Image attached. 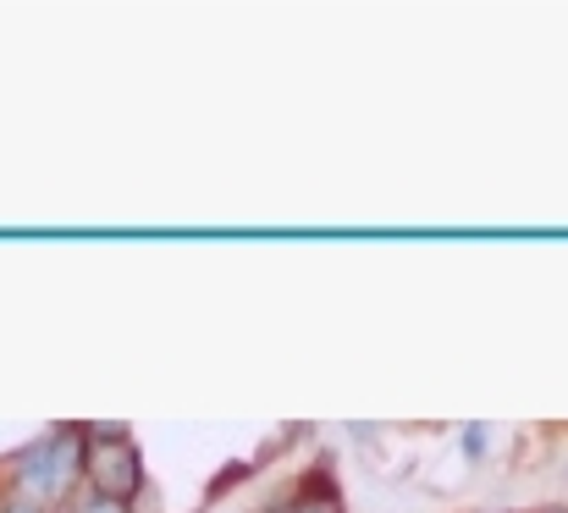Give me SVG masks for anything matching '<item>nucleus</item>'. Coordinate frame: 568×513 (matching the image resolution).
<instances>
[{"label": "nucleus", "mask_w": 568, "mask_h": 513, "mask_svg": "<svg viewBox=\"0 0 568 513\" xmlns=\"http://www.w3.org/2000/svg\"><path fill=\"white\" fill-rule=\"evenodd\" d=\"M78 470H83V431H50L17 459V497L44 509V503L67 497Z\"/></svg>", "instance_id": "obj_1"}, {"label": "nucleus", "mask_w": 568, "mask_h": 513, "mask_svg": "<svg viewBox=\"0 0 568 513\" xmlns=\"http://www.w3.org/2000/svg\"><path fill=\"white\" fill-rule=\"evenodd\" d=\"M83 475L94 481V497L128 503V497L144 486V464H139L133 436H128L122 425L89 431V436H83Z\"/></svg>", "instance_id": "obj_2"}, {"label": "nucleus", "mask_w": 568, "mask_h": 513, "mask_svg": "<svg viewBox=\"0 0 568 513\" xmlns=\"http://www.w3.org/2000/svg\"><path fill=\"white\" fill-rule=\"evenodd\" d=\"M293 513H343V503H337V486H332L326 475H315V481L304 486V497L293 503Z\"/></svg>", "instance_id": "obj_3"}, {"label": "nucleus", "mask_w": 568, "mask_h": 513, "mask_svg": "<svg viewBox=\"0 0 568 513\" xmlns=\"http://www.w3.org/2000/svg\"><path fill=\"white\" fill-rule=\"evenodd\" d=\"M83 513H128V503H111V497H89Z\"/></svg>", "instance_id": "obj_4"}, {"label": "nucleus", "mask_w": 568, "mask_h": 513, "mask_svg": "<svg viewBox=\"0 0 568 513\" xmlns=\"http://www.w3.org/2000/svg\"><path fill=\"white\" fill-rule=\"evenodd\" d=\"M0 513H44V509H39V503H28V497H6Z\"/></svg>", "instance_id": "obj_5"}, {"label": "nucleus", "mask_w": 568, "mask_h": 513, "mask_svg": "<svg viewBox=\"0 0 568 513\" xmlns=\"http://www.w3.org/2000/svg\"><path fill=\"white\" fill-rule=\"evenodd\" d=\"M276 513H293V509H276Z\"/></svg>", "instance_id": "obj_6"}]
</instances>
